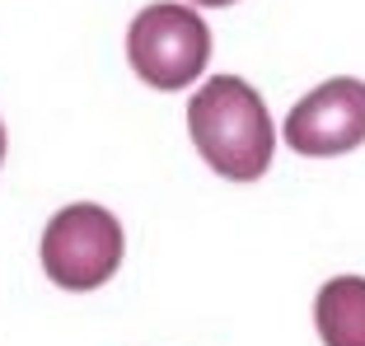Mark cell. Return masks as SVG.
I'll list each match as a JSON object with an SVG mask.
<instances>
[{
    "label": "cell",
    "mask_w": 365,
    "mask_h": 346,
    "mask_svg": "<svg viewBox=\"0 0 365 346\" xmlns=\"http://www.w3.org/2000/svg\"><path fill=\"white\" fill-rule=\"evenodd\" d=\"M187 131L202 159L235 183L262 178L277 150V127L267 117V103L239 75H215L197 89L187 103Z\"/></svg>",
    "instance_id": "obj_1"
},
{
    "label": "cell",
    "mask_w": 365,
    "mask_h": 346,
    "mask_svg": "<svg viewBox=\"0 0 365 346\" xmlns=\"http://www.w3.org/2000/svg\"><path fill=\"white\" fill-rule=\"evenodd\" d=\"M127 61L145 85L182 89L211 61V28L187 5H145L127 28Z\"/></svg>",
    "instance_id": "obj_2"
},
{
    "label": "cell",
    "mask_w": 365,
    "mask_h": 346,
    "mask_svg": "<svg viewBox=\"0 0 365 346\" xmlns=\"http://www.w3.org/2000/svg\"><path fill=\"white\" fill-rule=\"evenodd\" d=\"M122 225L103 206H66L47 220L43 234V271L66 290H94L122 267Z\"/></svg>",
    "instance_id": "obj_3"
},
{
    "label": "cell",
    "mask_w": 365,
    "mask_h": 346,
    "mask_svg": "<svg viewBox=\"0 0 365 346\" xmlns=\"http://www.w3.org/2000/svg\"><path fill=\"white\" fill-rule=\"evenodd\" d=\"M365 141V85L351 75L328 80L290 108L286 117V145L309 159L346 154Z\"/></svg>",
    "instance_id": "obj_4"
},
{
    "label": "cell",
    "mask_w": 365,
    "mask_h": 346,
    "mask_svg": "<svg viewBox=\"0 0 365 346\" xmlns=\"http://www.w3.org/2000/svg\"><path fill=\"white\" fill-rule=\"evenodd\" d=\"M323 346H365V276H337L314 300Z\"/></svg>",
    "instance_id": "obj_5"
},
{
    "label": "cell",
    "mask_w": 365,
    "mask_h": 346,
    "mask_svg": "<svg viewBox=\"0 0 365 346\" xmlns=\"http://www.w3.org/2000/svg\"><path fill=\"white\" fill-rule=\"evenodd\" d=\"M192 5H235V0H192Z\"/></svg>",
    "instance_id": "obj_6"
},
{
    "label": "cell",
    "mask_w": 365,
    "mask_h": 346,
    "mask_svg": "<svg viewBox=\"0 0 365 346\" xmlns=\"http://www.w3.org/2000/svg\"><path fill=\"white\" fill-rule=\"evenodd\" d=\"M0 159H5V127H0Z\"/></svg>",
    "instance_id": "obj_7"
}]
</instances>
